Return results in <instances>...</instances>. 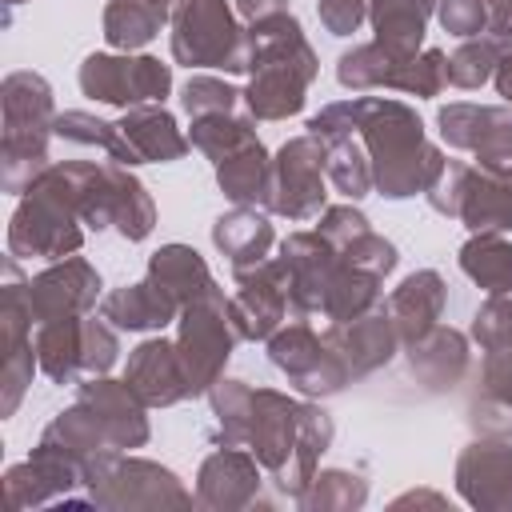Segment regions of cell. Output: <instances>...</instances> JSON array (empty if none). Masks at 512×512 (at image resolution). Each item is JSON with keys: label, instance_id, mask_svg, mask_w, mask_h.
Wrapping results in <instances>:
<instances>
[{"label": "cell", "instance_id": "6da1fadb", "mask_svg": "<svg viewBox=\"0 0 512 512\" xmlns=\"http://www.w3.org/2000/svg\"><path fill=\"white\" fill-rule=\"evenodd\" d=\"M308 132L320 140L364 132V144L372 152V184L396 200L428 192V184L444 168V156L424 140L416 112H408L396 100L356 96L344 104H328L320 116L308 120Z\"/></svg>", "mask_w": 512, "mask_h": 512}, {"label": "cell", "instance_id": "7a4b0ae2", "mask_svg": "<svg viewBox=\"0 0 512 512\" xmlns=\"http://www.w3.org/2000/svg\"><path fill=\"white\" fill-rule=\"evenodd\" d=\"M252 84L244 92V104L260 120H284L304 108V84L316 76V56L300 32V24L288 12L264 16L244 32Z\"/></svg>", "mask_w": 512, "mask_h": 512}, {"label": "cell", "instance_id": "3957f363", "mask_svg": "<svg viewBox=\"0 0 512 512\" xmlns=\"http://www.w3.org/2000/svg\"><path fill=\"white\" fill-rule=\"evenodd\" d=\"M52 92L36 72H12L4 80V184L20 192L24 180L32 184L48 164L44 144L52 132Z\"/></svg>", "mask_w": 512, "mask_h": 512}, {"label": "cell", "instance_id": "277c9868", "mask_svg": "<svg viewBox=\"0 0 512 512\" xmlns=\"http://www.w3.org/2000/svg\"><path fill=\"white\" fill-rule=\"evenodd\" d=\"M76 220H80V212L68 192V180L60 176V168H44L24 188V204L16 208L12 228H8V248H12V256L60 260L80 248Z\"/></svg>", "mask_w": 512, "mask_h": 512}, {"label": "cell", "instance_id": "5b68a950", "mask_svg": "<svg viewBox=\"0 0 512 512\" xmlns=\"http://www.w3.org/2000/svg\"><path fill=\"white\" fill-rule=\"evenodd\" d=\"M172 56L180 64L244 72L248 48L224 0H168Z\"/></svg>", "mask_w": 512, "mask_h": 512}, {"label": "cell", "instance_id": "8992f818", "mask_svg": "<svg viewBox=\"0 0 512 512\" xmlns=\"http://www.w3.org/2000/svg\"><path fill=\"white\" fill-rule=\"evenodd\" d=\"M236 324H232V312L224 304V296H204V300H192L184 304V316H180V360H184V372H188V384H192V396L212 388L220 380V368L236 344Z\"/></svg>", "mask_w": 512, "mask_h": 512}, {"label": "cell", "instance_id": "52a82bcc", "mask_svg": "<svg viewBox=\"0 0 512 512\" xmlns=\"http://www.w3.org/2000/svg\"><path fill=\"white\" fill-rule=\"evenodd\" d=\"M268 208L288 220H312L324 208V140L300 136L280 148L272 160V196Z\"/></svg>", "mask_w": 512, "mask_h": 512}, {"label": "cell", "instance_id": "ba28073f", "mask_svg": "<svg viewBox=\"0 0 512 512\" xmlns=\"http://www.w3.org/2000/svg\"><path fill=\"white\" fill-rule=\"evenodd\" d=\"M80 88L92 100L104 104H120V108H136V104H152L164 100L172 88V72L168 64L152 60V56H88L80 68Z\"/></svg>", "mask_w": 512, "mask_h": 512}, {"label": "cell", "instance_id": "9c48e42d", "mask_svg": "<svg viewBox=\"0 0 512 512\" xmlns=\"http://www.w3.org/2000/svg\"><path fill=\"white\" fill-rule=\"evenodd\" d=\"M440 132L452 148H464L480 160V168L508 176L512 172V112L452 104L440 112Z\"/></svg>", "mask_w": 512, "mask_h": 512}, {"label": "cell", "instance_id": "30bf717a", "mask_svg": "<svg viewBox=\"0 0 512 512\" xmlns=\"http://www.w3.org/2000/svg\"><path fill=\"white\" fill-rule=\"evenodd\" d=\"M280 264L288 272V304L308 316V312H324L332 276L340 268V252L336 244H328L320 232H296L280 244Z\"/></svg>", "mask_w": 512, "mask_h": 512}, {"label": "cell", "instance_id": "8fae6325", "mask_svg": "<svg viewBox=\"0 0 512 512\" xmlns=\"http://www.w3.org/2000/svg\"><path fill=\"white\" fill-rule=\"evenodd\" d=\"M268 352H272V364L284 368L304 392H340L348 384V364L320 340L312 336L304 324H292V328H280L268 336Z\"/></svg>", "mask_w": 512, "mask_h": 512}, {"label": "cell", "instance_id": "7c38bea8", "mask_svg": "<svg viewBox=\"0 0 512 512\" xmlns=\"http://www.w3.org/2000/svg\"><path fill=\"white\" fill-rule=\"evenodd\" d=\"M236 280H240V292L228 304L236 332L248 336V340H268L280 328L284 312H288V272H284V264L264 260V264L240 272Z\"/></svg>", "mask_w": 512, "mask_h": 512}, {"label": "cell", "instance_id": "4fadbf2b", "mask_svg": "<svg viewBox=\"0 0 512 512\" xmlns=\"http://www.w3.org/2000/svg\"><path fill=\"white\" fill-rule=\"evenodd\" d=\"M28 308L36 320H60V316H80L96 304L100 296V276L88 268V260L72 256L48 272H40L36 280H28L24 288Z\"/></svg>", "mask_w": 512, "mask_h": 512}, {"label": "cell", "instance_id": "5bb4252c", "mask_svg": "<svg viewBox=\"0 0 512 512\" xmlns=\"http://www.w3.org/2000/svg\"><path fill=\"white\" fill-rule=\"evenodd\" d=\"M128 388L144 400V404H176L184 396H192L180 348L168 340H144L132 356H128V372H124Z\"/></svg>", "mask_w": 512, "mask_h": 512}, {"label": "cell", "instance_id": "9a60e30c", "mask_svg": "<svg viewBox=\"0 0 512 512\" xmlns=\"http://www.w3.org/2000/svg\"><path fill=\"white\" fill-rule=\"evenodd\" d=\"M324 344L348 364L352 376H364L380 364L392 360L396 348V328L388 316H356V320H336L324 336Z\"/></svg>", "mask_w": 512, "mask_h": 512}, {"label": "cell", "instance_id": "2e32d148", "mask_svg": "<svg viewBox=\"0 0 512 512\" xmlns=\"http://www.w3.org/2000/svg\"><path fill=\"white\" fill-rule=\"evenodd\" d=\"M444 312V280L436 272H412L384 304V316L392 320L396 336L416 344L420 336H428L436 328Z\"/></svg>", "mask_w": 512, "mask_h": 512}, {"label": "cell", "instance_id": "e0dca14e", "mask_svg": "<svg viewBox=\"0 0 512 512\" xmlns=\"http://www.w3.org/2000/svg\"><path fill=\"white\" fill-rule=\"evenodd\" d=\"M456 216L472 232H508L512 228V180L488 168H468Z\"/></svg>", "mask_w": 512, "mask_h": 512}, {"label": "cell", "instance_id": "ac0fdd59", "mask_svg": "<svg viewBox=\"0 0 512 512\" xmlns=\"http://www.w3.org/2000/svg\"><path fill=\"white\" fill-rule=\"evenodd\" d=\"M80 400L100 416V424L108 428V440L112 448H136L148 440V424L140 416V396L116 380H96V384H84L80 388Z\"/></svg>", "mask_w": 512, "mask_h": 512}, {"label": "cell", "instance_id": "d6986e66", "mask_svg": "<svg viewBox=\"0 0 512 512\" xmlns=\"http://www.w3.org/2000/svg\"><path fill=\"white\" fill-rule=\"evenodd\" d=\"M460 492L468 504H512V448L472 444L460 456Z\"/></svg>", "mask_w": 512, "mask_h": 512}, {"label": "cell", "instance_id": "ffe728a7", "mask_svg": "<svg viewBox=\"0 0 512 512\" xmlns=\"http://www.w3.org/2000/svg\"><path fill=\"white\" fill-rule=\"evenodd\" d=\"M100 312H104V320H112V324H120V328L144 332V328H164V324H168L176 312H184V308H180V300H176L168 288H160V284L148 276V280H140V284H128V288L112 292Z\"/></svg>", "mask_w": 512, "mask_h": 512}, {"label": "cell", "instance_id": "44dd1931", "mask_svg": "<svg viewBox=\"0 0 512 512\" xmlns=\"http://www.w3.org/2000/svg\"><path fill=\"white\" fill-rule=\"evenodd\" d=\"M212 240L232 260V272L240 276V272H248L256 264H264V256L272 248V224L252 204H240L236 212H228V216L216 220Z\"/></svg>", "mask_w": 512, "mask_h": 512}, {"label": "cell", "instance_id": "7402d4cb", "mask_svg": "<svg viewBox=\"0 0 512 512\" xmlns=\"http://www.w3.org/2000/svg\"><path fill=\"white\" fill-rule=\"evenodd\" d=\"M428 16H432V0H372L376 44L396 60H412L424 40Z\"/></svg>", "mask_w": 512, "mask_h": 512}, {"label": "cell", "instance_id": "603a6c76", "mask_svg": "<svg viewBox=\"0 0 512 512\" xmlns=\"http://www.w3.org/2000/svg\"><path fill=\"white\" fill-rule=\"evenodd\" d=\"M256 464L244 452H216L204 460L200 468V504H216V508H236L248 504L256 496Z\"/></svg>", "mask_w": 512, "mask_h": 512}, {"label": "cell", "instance_id": "cb8c5ba5", "mask_svg": "<svg viewBox=\"0 0 512 512\" xmlns=\"http://www.w3.org/2000/svg\"><path fill=\"white\" fill-rule=\"evenodd\" d=\"M148 276H152L160 288H168V292L180 300V308L192 304V300H204V296H220V288H216L212 272L204 268V260H200L192 248H184V244L160 248V252L152 256V264H148Z\"/></svg>", "mask_w": 512, "mask_h": 512}, {"label": "cell", "instance_id": "d4e9b609", "mask_svg": "<svg viewBox=\"0 0 512 512\" xmlns=\"http://www.w3.org/2000/svg\"><path fill=\"white\" fill-rule=\"evenodd\" d=\"M120 132L136 148L140 160H176L188 152V140L180 136L176 120L164 108H148V104L128 108L120 120Z\"/></svg>", "mask_w": 512, "mask_h": 512}, {"label": "cell", "instance_id": "484cf974", "mask_svg": "<svg viewBox=\"0 0 512 512\" xmlns=\"http://www.w3.org/2000/svg\"><path fill=\"white\" fill-rule=\"evenodd\" d=\"M80 356H84V316L44 320V328L36 336V364L56 384H72L76 372H84Z\"/></svg>", "mask_w": 512, "mask_h": 512}, {"label": "cell", "instance_id": "4316f807", "mask_svg": "<svg viewBox=\"0 0 512 512\" xmlns=\"http://www.w3.org/2000/svg\"><path fill=\"white\" fill-rule=\"evenodd\" d=\"M216 180H220L224 196L236 200V204H252V208L268 204V196H272V160L264 156V148L256 140V144L240 148L236 156L220 160Z\"/></svg>", "mask_w": 512, "mask_h": 512}, {"label": "cell", "instance_id": "83f0119b", "mask_svg": "<svg viewBox=\"0 0 512 512\" xmlns=\"http://www.w3.org/2000/svg\"><path fill=\"white\" fill-rule=\"evenodd\" d=\"M168 20V0H112L104 12V40L112 48L148 44Z\"/></svg>", "mask_w": 512, "mask_h": 512}, {"label": "cell", "instance_id": "f1b7e54d", "mask_svg": "<svg viewBox=\"0 0 512 512\" xmlns=\"http://www.w3.org/2000/svg\"><path fill=\"white\" fill-rule=\"evenodd\" d=\"M460 268L488 292L508 296L512 292V244L500 240V232H480L460 248Z\"/></svg>", "mask_w": 512, "mask_h": 512}, {"label": "cell", "instance_id": "f546056e", "mask_svg": "<svg viewBox=\"0 0 512 512\" xmlns=\"http://www.w3.org/2000/svg\"><path fill=\"white\" fill-rule=\"evenodd\" d=\"M412 372H420L428 384H452L464 372V336L452 328H432L412 344Z\"/></svg>", "mask_w": 512, "mask_h": 512}, {"label": "cell", "instance_id": "4dcf8cb0", "mask_svg": "<svg viewBox=\"0 0 512 512\" xmlns=\"http://www.w3.org/2000/svg\"><path fill=\"white\" fill-rule=\"evenodd\" d=\"M52 132H56L60 140H68V144H96V148L112 152L120 164H144V160L136 156V148L124 140L120 124H104V120H96V116H88V112H64V116H56Z\"/></svg>", "mask_w": 512, "mask_h": 512}, {"label": "cell", "instance_id": "1f68e13d", "mask_svg": "<svg viewBox=\"0 0 512 512\" xmlns=\"http://www.w3.org/2000/svg\"><path fill=\"white\" fill-rule=\"evenodd\" d=\"M188 144L200 148V152H208V156L220 164V160L236 156L240 148L256 144V132H252L248 120H236L232 112H212V116H196Z\"/></svg>", "mask_w": 512, "mask_h": 512}, {"label": "cell", "instance_id": "d6a6232c", "mask_svg": "<svg viewBox=\"0 0 512 512\" xmlns=\"http://www.w3.org/2000/svg\"><path fill=\"white\" fill-rule=\"evenodd\" d=\"M324 172L332 176V184L348 200H360L372 188V160H364V152L352 144V136L328 140V148H324Z\"/></svg>", "mask_w": 512, "mask_h": 512}, {"label": "cell", "instance_id": "836d02e7", "mask_svg": "<svg viewBox=\"0 0 512 512\" xmlns=\"http://www.w3.org/2000/svg\"><path fill=\"white\" fill-rule=\"evenodd\" d=\"M336 252H340V260H344L348 268L368 272V276H376V280H384V276L396 268V248H392L384 236H376L372 228L360 232L356 240H348V244L336 248Z\"/></svg>", "mask_w": 512, "mask_h": 512}, {"label": "cell", "instance_id": "e575fe53", "mask_svg": "<svg viewBox=\"0 0 512 512\" xmlns=\"http://www.w3.org/2000/svg\"><path fill=\"white\" fill-rule=\"evenodd\" d=\"M444 84H448V60H444V52L412 56V60H404V68L396 76V88L400 92H412V96H436Z\"/></svg>", "mask_w": 512, "mask_h": 512}, {"label": "cell", "instance_id": "d590c367", "mask_svg": "<svg viewBox=\"0 0 512 512\" xmlns=\"http://www.w3.org/2000/svg\"><path fill=\"white\" fill-rule=\"evenodd\" d=\"M240 100V92L224 80H212V76H192L184 84V108L192 116H212V112H232Z\"/></svg>", "mask_w": 512, "mask_h": 512}, {"label": "cell", "instance_id": "8d00e7d4", "mask_svg": "<svg viewBox=\"0 0 512 512\" xmlns=\"http://www.w3.org/2000/svg\"><path fill=\"white\" fill-rule=\"evenodd\" d=\"M472 336H476V344L488 348V352L512 344V300H508V296H492V300L476 312Z\"/></svg>", "mask_w": 512, "mask_h": 512}, {"label": "cell", "instance_id": "74e56055", "mask_svg": "<svg viewBox=\"0 0 512 512\" xmlns=\"http://www.w3.org/2000/svg\"><path fill=\"white\" fill-rule=\"evenodd\" d=\"M488 20H492L488 0H444V4H440V24H444L452 36L472 40V36H480V32L488 28Z\"/></svg>", "mask_w": 512, "mask_h": 512}, {"label": "cell", "instance_id": "f35d334b", "mask_svg": "<svg viewBox=\"0 0 512 512\" xmlns=\"http://www.w3.org/2000/svg\"><path fill=\"white\" fill-rule=\"evenodd\" d=\"M304 504H364V480L348 472H324L316 476V496H304Z\"/></svg>", "mask_w": 512, "mask_h": 512}, {"label": "cell", "instance_id": "ab89813d", "mask_svg": "<svg viewBox=\"0 0 512 512\" xmlns=\"http://www.w3.org/2000/svg\"><path fill=\"white\" fill-rule=\"evenodd\" d=\"M116 352H120V344H116V336L100 324V320H84V356H80V364H84V372H108L112 368V360H116Z\"/></svg>", "mask_w": 512, "mask_h": 512}, {"label": "cell", "instance_id": "60d3db41", "mask_svg": "<svg viewBox=\"0 0 512 512\" xmlns=\"http://www.w3.org/2000/svg\"><path fill=\"white\" fill-rule=\"evenodd\" d=\"M484 388H488V396H492L496 404H508V408H512V344L488 352Z\"/></svg>", "mask_w": 512, "mask_h": 512}, {"label": "cell", "instance_id": "b9f144b4", "mask_svg": "<svg viewBox=\"0 0 512 512\" xmlns=\"http://www.w3.org/2000/svg\"><path fill=\"white\" fill-rule=\"evenodd\" d=\"M360 232H368V220L356 212V208H328L320 216V236L336 248H344L348 240H356Z\"/></svg>", "mask_w": 512, "mask_h": 512}, {"label": "cell", "instance_id": "7bdbcfd3", "mask_svg": "<svg viewBox=\"0 0 512 512\" xmlns=\"http://www.w3.org/2000/svg\"><path fill=\"white\" fill-rule=\"evenodd\" d=\"M364 8H368V0H320V20L328 24V32L348 36L360 28Z\"/></svg>", "mask_w": 512, "mask_h": 512}, {"label": "cell", "instance_id": "ee69618b", "mask_svg": "<svg viewBox=\"0 0 512 512\" xmlns=\"http://www.w3.org/2000/svg\"><path fill=\"white\" fill-rule=\"evenodd\" d=\"M236 8H240V16H248V20L256 24V20H264V16L284 12V0H236Z\"/></svg>", "mask_w": 512, "mask_h": 512}, {"label": "cell", "instance_id": "f6af8a7d", "mask_svg": "<svg viewBox=\"0 0 512 512\" xmlns=\"http://www.w3.org/2000/svg\"><path fill=\"white\" fill-rule=\"evenodd\" d=\"M496 88H500V96L512 104V56H504V60L496 64Z\"/></svg>", "mask_w": 512, "mask_h": 512}, {"label": "cell", "instance_id": "bcb514c9", "mask_svg": "<svg viewBox=\"0 0 512 512\" xmlns=\"http://www.w3.org/2000/svg\"><path fill=\"white\" fill-rule=\"evenodd\" d=\"M8 4H20V0H8Z\"/></svg>", "mask_w": 512, "mask_h": 512}, {"label": "cell", "instance_id": "7dc6e473", "mask_svg": "<svg viewBox=\"0 0 512 512\" xmlns=\"http://www.w3.org/2000/svg\"><path fill=\"white\" fill-rule=\"evenodd\" d=\"M508 180H512V172H508Z\"/></svg>", "mask_w": 512, "mask_h": 512}]
</instances>
